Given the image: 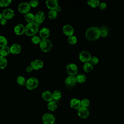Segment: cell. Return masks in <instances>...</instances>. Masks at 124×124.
Here are the masks:
<instances>
[{
  "mask_svg": "<svg viewBox=\"0 0 124 124\" xmlns=\"http://www.w3.org/2000/svg\"><path fill=\"white\" fill-rule=\"evenodd\" d=\"M64 82L67 85L72 87L76 84L77 81L74 76H69L65 78Z\"/></svg>",
  "mask_w": 124,
  "mask_h": 124,
  "instance_id": "cell-16",
  "label": "cell"
},
{
  "mask_svg": "<svg viewBox=\"0 0 124 124\" xmlns=\"http://www.w3.org/2000/svg\"><path fill=\"white\" fill-rule=\"evenodd\" d=\"M31 7L29 3L27 2H23L20 3L18 6V11L20 13L26 14L29 12Z\"/></svg>",
  "mask_w": 124,
  "mask_h": 124,
  "instance_id": "cell-6",
  "label": "cell"
},
{
  "mask_svg": "<svg viewBox=\"0 0 124 124\" xmlns=\"http://www.w3.org/2000/svg\"><path fill=\"white\" fill-rule=\"evenodd\" d=\"M24 18L25 20L28 23L34 21V15L31 13L29 12L26 14L24 16Z\"/></svg>",
  "mask_w": 124,
  "mask_h": 124,
  "instance_id": "cell-22",
  "label": "cell"
},
{
  "mask_svg": "<svg viewBox=\"0 0 124 124\" xmlns=\"http://www.w3.org/2000/svg\"><path fill=\"white\" fill-rule=\"evenodd\" d=\"M90 53L87 51H82L79 54V58L80 60L84 62H89L91 58Z\"/></svg>",
  "mask_w": 124,
  "mask_h": 124,
  "instance_id": "cell-7",
  "label": "cell"
},
{
  "mask_svg": "<svg viewBox=\"0 0 124 124\" xmlns=\"http://www.w3.org/2000/svg\"><path fill=\"white\" fill-rule=\"evenodd\" d=\"M31 66L33 70H38L41 69L44 66L43 62L39 59H35L31 63Z\"/></svg>",
  "mask_w": 124,
  "mask_h": 124,
  "instance_id": "cell-12",
  "label": "cell"
},
{
  "mask_svg": "<svg viewBox=\"0 0 124 124\" xmlns=\"http://www.w3.org/2000/svg\"><path fill=\"white\" fill-rule=\"evenodd\" d=\"M100 36L103 37H106L108 34V29L107 27H103L100 29Z\"/></svg>",
  "mask_w": 124,
  "mask_h": 124,
  "instance_id": "cell-32",
  "label": "cell"
},
{
  "mask_svg": "<svg viewBox=\"0 0 124 124\" xmlns=\"http://www.w3.org/2000/svg\"><path fill=\"white\" fill-rule=\"evenodd\" d=\"M47 108L49 110L52 111L56 110L57 108V105L56 102L54 101H51L49 102L47 104Z\"/></svg>",
  "mask_w": 124,
  "mask_h": 124,
  "instance_id": "cell-25",
  "label": "cell"
},
{
  "mask_svg": "<svg viewBox=\"0 0 124 124\" xmlns=\"http://www.w3.org/2000/svg\"><path fill=\"white\" fill-rule=\"evenodd\" d=\"M3 17L6 19H10L12 18L15 16V12L10 8H6L2 13Z\"/></svg>",
  "mask_w": 124,
  "mask_h": 124,
  "instance_id": "cell-11",
  "label": "cell"
},
{
  "mask_svg": "<svg viewBox=\"0 0 124 124\" xmlns=\"http://www.w3.org/2000/svg\"><path fill=\"white\" fill-rule=\"evenodd\" d=\"M42 97L43 99L48 102L53 100L52 93L48 91H45L42 93Z\"/></svg>",
  "mask_w": 124,
  "mask_h": 124,
  "instance_id": "cell-19",
  "label": "cell"
},
{
  "mask_svg": "<svg viewBox=\"0 0 124 124\" xmlns=\"http://www.w3.org/2000/svg\"><path fill=\"white\" fill-rule=\"evenodd\" d=\"M90 62L93 65V64H96L99 62V59L97 57H96L95 56H93L91 57V58L90 59Z\"/></svg>",
  "mask_w": 124,
  "mask_h": 124,
  "instance_id": "cell-37",
  "label": "cell"
},
{
  "mask_svg": "<svg viewBox=\"0 0 124 124\" xmlns=\"http://www.w3.org/2000/svg\"><path fill=\"white\" fill-rule=\"evenodd\" d=\"M62 31L63 33L66 36L73 35L74 32V30L73 27L69 24H66L62 27Z\"/></svg>",
  "mask_w": 124,
  "mask_h": 124,
  "instance_id": "cell-13",
  "label": "cell"
},
{
  "mask_svg": "<svg viewBox=\"0 0 124 124\" xmlns=\"http://www.w3.org/2000/svg\"><path fill=\"white\" fill-rule=\"evenodd\" d=\"M50 35V30L46 27L42 28L39 31L40 37L42 39H47Z\"/></svg>",
  "mask_w": 124,
  "mask_h": 124,
  "instance_id": "cell-18",
  "label": "cell"
},
{
  "mask_svg": "<svg viewBox=\"0 0 124 124\" xmlns=\"http://www.w3.org/2000/svg\"><path fill=\"white\" fill-rule=\"evenodd\" d=\"M70 107L74 109H78L81 106V101L77 98H73L70 102Z\"/></svg>",
  "mask_w": 124,
  "mask_h": 124,
  "instance_id": "cell-20",
  "label": "cell"
},
{
  "mask_svg": "<svg viewBox=\"0 0 124 124\" xmlns=\"http://www.w3.org/2000/svg\"><path fill=\"white\" fill-rule=\"evenodd\" d=\"M39 84V81L37 78L35 77H31L26 80L25 86L27 89L32 90L37 87Z\"/></svg>",
  "mask_w": 124,
  "mask_h": 124,
  "instance_id": "cell-4",
  "label": "cell"
},
{
  "mask_svg": "<svg viewBox=\"0 0 124 124\" xmlns=\"http://www.w3.org/2000/svg\"><path fill=\"white\" fill-rule=\"evenodd\" d=\"M45 19V15L43 11H38L34 15V21L40 24L42 23Z\"/></svg>",
  "mask_w": 124,
  "mask_h": 124,
  "instance_id": "cell-10",
  "label": "cell"
},
{
  "mask_svg": "<svg viewBox=\"0 0 124 124\" xmlns=\"http://www.w3.org/2000/svg\"><path fill=\"white\" fill-rule=\"evenodd\" d=\"M100 36V29L95 26H92L88 28L85 32L86 38L90 41H94L97 39Z\"/></svg>",
  "mask_w": 124,
  "mask_h": 124,
  "instance_id": "cell-1",
  "label": "cell"
},
{
  "mask_svg": "<svg viewBox=\"0 0 124 124\" xmlns=\"http://www.w3.org/2000/svg\"><path fill=\"white\" fill-rule=\"evenodd\" d=\"M11 53L14 55L19 54L21 50V46L19 44H14L10 47Z\"/></svg>",
  "mask_w": 124,
  "mask_h": 124,
  "instance_id": "cell-15",
  "label": "cell"
},
{
  "mask_svg": "<svg viewBox=\"0 0 124 124\" xmlns=\"http://www.w3.org/2000/svg\"><path fill=\"white\" fill-rule=\"evenodd\" d=\"M29 4L31 7L33 8H35L37 7L39 4V1L38 0H31L29 2Z\"/></svg>",
  "mask_w": 124,
  "mask_h": 124,
  "instance_id": "cell-38",
  "label": "cell"
},
{
  "mask_svg": "<svg viewBox=\"0 0 124 124\" xmlns=\"http://www.w3.org/2000/svg\"><path fill=\"white\" fill-rule=\"evenodd\" d=\"M53 99L58 100L62 97V93L59 90H55L52 93Z\"/></svg>",
  "mask_w": 124,
  "mask_h": 124,
  "instance_id": "cell-28",
  "label": "cell"
},
{
  "mask_svg": "<svg viewBox=\"0 0 124 124\" xmlns=\"http://www.w3.org/2000/svg\"><path fill=\"white\" fill-rule=\"evenodd\" d=\"M42 120L44 124H54L55 121V118L52 114L46 113L43 115Z\"/></svg>",
  "mask_w": 124,
  "mask_h": 124,
  "instance_id": "cell-5",
  "label": "cell"
},
{
  "mask_svg": "<svg viewBox=\"0 0 124 124\" xmlns=\"http://www.w3.org/2000/svg\"><path fill=\"white\" fill-rule=\"evenodd\" d=\"M67 41L69 44L71 45H74L77 42V38L75 36L73 35L68 36Z\"/></svg>",
  "mask_w": 124,
  "mask_h": 124,
  "instance_id": "cell-33",
  "label": "cell"
},
{
  "mask_svg": "<svg viewBox=\"0 0 124 124\" xmlns=\"http://www.w3.org/2000/svg\"><path fill=\"white\" fill-rule=\"evenodd\" d=\"M8 43V41L6 37L0 35V47H2L6 46Z\"/></svg>",
  "mask_w": 124,
  "mask_h": 124,
  "instance_id": "cell-31",
  "label": "cell"
},
{
  "mask_svg": "<svg viewBox=\"0 0 124 124\" xmlns=\"http://www.w3.org/2000/svg\"><path fill=\"white\" fill-rule=\"evenodd\" d=\"M16 82L21 86H24L26 83L25 78L22 76H19L16 78Z\"/></svg>",
  "mask_w": 124,
  "mask_h": 124,
  "instance_id": "cell-27",
  "label": "cell"
},
{
  "mask_svg": "<svg viewBox=\"0 0 124 124\" xmlns=\"http://www.w3.org/2000/svg\"><path fill=\"white\" fill-rule=\"evenodd\" d=\"M40 24L35 21L28 23L25 26V33L28 36H33L39 31Z\"/></svg>",
  "mask_w": 124,
  "mask_h": 124,
  "instance_id": "cell-2",
  "label": "cell"
},
{
  "mask_svg": "<svg viewBox=\"0 0 124 124\" xmlns=\"http://www.w3.org/2000/svg\"><path fill=\"white\" fill-rule=\"evenodd\" d=\"M3 18V16H2V14L0 12V20Z\"/></svg>",
  "mask_w": 124,
  "mask_h": 124,
  "instance_id": "cell-43",
  "label": "cell"
},
{
  "mask_svg": "<svg viewBox=\"0 0 124 124\" xmlns=\"http://www.w3.org/2000/svg\"><path fill=\"white\" fill-rule=\"evenodd\" d=\"M100 1L99 0H88L87 1L88 4L92 7L94 8L98 6Z\"/></svg>",
  "mask_w": 124,
  "mask_h": 124,
  "instance_id": "cell-30",
  "label": "cell"
},
{
  "mask_svg": "<svg viewBox=\"0 0 124 124\" xmlns=\"http://www.w3.org/2000/svg\"><path fill=\"white\" fill-rule=\"evenodd\" d=\"M39 46L41 49L44 52H48L51 50L52 48V44L48 39H42Z\"/></svg>",
  "mask_w": 124,
  "mask_h": 124,
  "instance_id": "cell-3",
  "label": "cell"
},
{
  "mask_svg": "<svg viewBox=\"0 0 124 124\" xmlns=\"http://www.w3.org/2000/svg\"><path fill=\"white\" fill-rule=\"evenodd\" d=\"M14 32L17 35H22L25 33V27L21 23L17 24L14 28Z\"/></svg>",
  "mask_w": 124,
  "mask_h": 124,
  "instance_id": "cell-14",
  "label": "cell"
},
{
  "mask_svg": "<svg viewBox=\"0 0 124 124\" xmlns=\"http://www.w3.org/2000/svg\"><path fill=\"white\" fill-rule=\"evenodd\" d=\"M7 22V19L4 18H2L0 20V24L1 25H4Z\"/></svg>",
  "mask_w": 124,
  "mask_h": 124,
  "instance_id": "cell-40",
  "label": "cell"
},
{
  "mask_svg": "<svg viewBox=\"0 0 124 124\" xmlns=\"http://www.w3.org/2000/svg\"><path fill=\"white\" fill-rule=\"evenodd\" d=\"M80 101H81V105L82 107L87 108L90 105V100L87 98H83Z\"/></svg>",
  "mask_w": 124,
  "mask_h": 124,
  "instance_id": "cell-36",
  "label": "cell"
},
{
  "mask_svg": "<svg viewBox=\"0 0 124 124\" xmlns=\"http://www.w3.org/2000/svg\"><path fill=\"white\" fill-rule=\"evenodd\" d=\"M41 38L40 36L34 35L33 36H32L31 38V41L33 44H39V43L41 42Z\"/></svg>",
  "mask_w": 124,
  "mask_h": 124,
  "instance_id": "cell-35",
  "label": "cell"
},
{
  "mask_svg": "<svg viewBox=\"0 0 124 124\" xmlns=\"http://www.w3.org/2000/svg\"><path fill=\"white\" fill-rule=\"evenodd\" d=\"M106 7H107V4L104 2H100L98 5V7L99 8V9H102V10L105 9L106 8Z\"/></svg>",
  "mask_w": 124,
  "mask_h": 124,
  "instance_id": "cell-39",
  "label": "cell"
},
{
  "mask_svg": "<svg viewBox=\"0 0 124 124\" xmlns=\"http://www.w3.org/2000/svg\"><path fill=\"white\" fill-rule=\"evenodd\" d=\"M7 65V59L3 56H0V69H4Z\"/></svg>",
  "mask_w": 124,
  "mask_h": 124,
  "instance_id": "cell-24",
  "label": "cell"
},
{
  "mask_svg": "<svg viewBox=\"0 0 124 124\" xmlns=\"http://www.w3.org/2000/svg\"><path fill=\"white\" fill-rule=\"evenodd\" d=\"M26 71L28 72V73H31L32 71V70H33L32 67L31 66V65H29L27 67H26Z\"/></svg>",
  "mask_w": 124,
  "mask_h": 124,
  "instance_id": "cell-41",
  "label": "cell"
},
{
  "mask_svg": "<svg viewBox=\"0 0 124 124\" xmlns=\"http://www.w3.org/2000/svg\"><path fill=\"white\" fill-rule=\"evenodd\" d=\"M78 114L80 118L86 119L89 115V111L87 108L81 106L78 109Z\"/></svg>",
  "mask_w": 124,
  "mask_h": 124,
  "instance_id": "cell-9",
  "label": "cell"
},
{
  "mask_svg": "<svg viewBox=\"0 0 124 124\" xmlns=\"http://www.w3.org/2000/svg\"><path fill=\"white\" fill-rule=\"evenodd\" d=\"M83 70L86 72H89L93 69V65L90 62H85L83 66Z\"/></svg>",
  "mask_w": 124,
  "mask_h": 124,
  "instance_id": "cell-23",
  "label": "cell"
},
{
  "mask_svg": "<svg viewBox=\"0 0 124 124\" xmlns=\"http://www.w3.org/2000/svg\"><path fill=\"white\" fill-rule=\"evenodd\" d=\"M10 53H11L10 48L8 46L2 47L0 49V56L5 57V56L8 55Z\"/></svg>",
  "mask_w": 124,
  "mask_h": 124,
  "instance_id": "cell-21",
  "label": "cell"
},
{
  "mask_svg": "<svg viewBox=\"0 0 124 124\" xmlns=\"http://www.w3.org/2000/svg\"><path fill=\"white\" fill-rule=\"evenodd\" d=\"M55 10L56 11V12H57V13L60 12L61 11V10H62V8H61V7L60 6L58 5V6L56 8V9H55Z\"/></svg>",
  "mask_w": 124,
  "mask_h": 124,
  "instance_id": "cell-42",
  "label": "cell"
},
{
  "mask_svg": "<svg viewBox=\"0 0 124 124\" xmlns=\"http://www.w3.org/2000/svg\"><path fill=\"white\" fill-rule=\"evenodd\" d=\"M46 6L50 10H55L59 5L57 0H47L46 1Z\"/></svg>",
  "mask_w": 124,
  "mask_h": 124,
  "instance_id": "cell-17",
  "label": "cell"
},
{
  "mask_svg": "<svg viewBox=\"0 0 124 124\" xmlns=\"http://www.w3.org/2000/svg\"><path fill=\"white\" fill-rule=\"evenodd\" d=\"M78 68L77 65L73 63L68 64L66 66V71L69 76H74L77 73Z\"/></svg>",
  "mask_w": 124,
  "mask_h": 124,
  "instance_id": "cell-8",
  "label": "cell"
},
{
  "mask_svg": "<svg viewBox=\"0 0 124 124\" xmlns=\"http://www.w3.org/2000/svg\"><path fill=\"white\" fill-rule=\"evenodd\" d=\"M58 13L55 10H50L48 13V17L51 19H54L57 16Z\"/></svg>",
  "mask_w": 124,
  "mask_h": 124,
  "instance_id": "cell-29",
  "label": "cell"
},
{
  "mask_svg": "<svg viewBox=\"0 0 124 124\" xmlns=\"http://www.w3.org/2000/svg\"><path fill=\"white\" fill-rule=\"evenodd\" d=\"M12 1L11 0H0V6L5 7L9 6Z\"/></svg>",
  "mask_w": 124,
  "mask_h": 124,
  "instance_id": "cell-34",
  "label": "cell"
},
{
  "mask_svg": "<svg viewBox=\"0 0 124 124\" xmlns=\"http://www.w3.org/2000/svg\"><path fill=\"white\" fill-rule=\"evenodd\" d=\"M76 80L77 82L81 83L83 82H84L86 80V77L85 75L83 74H80L78 75L76 77Z\"/></svg>",
  "mask_w": 124,
  "mask_h": 124,
  "instance_id": "cell-26",
  "label": "cell"
}]
</instances>
